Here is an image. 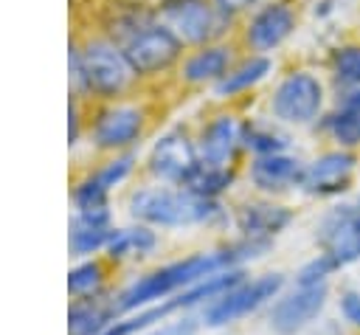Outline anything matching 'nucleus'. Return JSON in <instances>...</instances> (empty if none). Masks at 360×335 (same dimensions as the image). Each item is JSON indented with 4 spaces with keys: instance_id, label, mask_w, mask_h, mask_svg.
<instances>
[{
    "instance_id": "obj_1",
    "label": "nucleus",
    "mask_w": 360,
    "mask_h": 335,
    "mask_svg": "<svg viewBox=\"0 0 360 335\" xmlns=\"http://www.w3.org/2000/svg\"><path fill=\"white\" fill-rule=\"evenodd\" d=\"M233 267H239V262H236V253L228 242L217 251H202V253L174 259V262H166V265L132 279L118 293H112V304H115L118 315L138 312V310H146V307H155V304L174 298L186 287H191V284H197V282H202L219 270H233Z\"/></svg>"
},
{
    "instance_id": "obj_2",
    "label": "nucleus",
    "mask_w": 360,
    "mask_h": 335,
    "mask_svg": "<svg viewBox=\"0 0 360 335\" xmlns=\"http://www.w3.org/2000/svg\"><path fill=\"white\" fill-rule=\"evenodd\" d=\"M129 214L135 217V222L152 228H188L219 220L222 208L217 200H205L183 186H152L129 194Z\"/></svg>"
},
{
    "instance_id": "obj_3",
    "label": "nucleus",
    "mask_w": 360,
    "mask_h": 335,
    "mask_svg": "<svg viewBox=\"0 0 360 335\" xmlns=\"http://www.w3.org/2000/svg\"><path fill=\"white\" fill-rule=\"evenodd\" d=\"M284 293V276L281 273H262L256 279H242L236 287L222 293L219 298L208 301L197 315L205 329H228L231 324L259 312L262 307H270Z\"/></svg>"
},
{
    "instance_id": "obj_4",
    "label": "nucleus",
    "mask_w": 360,
    "mask_h": 335,
    "mask_svg": "<svg viewBox=\"0 0 360 335\" xmlns=\"http://www.w3.org/2000/svg\"><path fill=\"white\" fill-rule=\"evenodd\" d=\"M326 298H329L326 284H312V287L295 284L292 290L281 293L270 304L267 324L276 335H298L321 315V310L326 307Z\"/></svg>"
},
{
    "instance_id": "obj_5",
    "label": "nucleus",
    "mask_w": 360,
    "mask_h": 335,
    "mask_svg": "<svg viewBox=\"0 0 360 335\" xmlns=\"http://www.w3.org/2000/svg\"><path fill=\"white\" fill-rule=\"evenodd\" d=\"M321 253H326L338 267L360 259V203H343L332 208L315 234Z\"/></svg>"
},
{
    "instance_id": "obj_6",
    "label": "nucleus",
    "mask_w": 360,
    "mask_h": 335,
    "mask_svg": "<svg viewBox=\"0 0 360 335\" xmlns=\"http://www.w3.org/2000/svg\"><path fill=\"white\" fill-rule=\"evenodd\" d=\"M124 56L135 73L163 70L180 56V37L166 25L146 23L124 42Z\"/></svg>"
},
{
    "instance_id": "obj_7",
    "label": "nucleus",
    "mask_w": 360,
    "mask_h": 335,
    "mask_svg": "<svg viewBox=\"0 0 360 335\" xmlns=\"http://www.w3.org/2000/svg\"><path fill=\"white\" fill-rule=\"evenodd\" d=\"M82 68H84V87L96 90L98 96L121 93L132 73L124 51H118L110 42H90L82 53Z\"/></svg>"
},
{
    "instance_id": "obj_8",
    "label": "nucleus",
    "mask_w": 360,
    "mask_h": 335,
    "mask_svg": "<svg viewBox=\"0 0 360 335\" xmlns=\"http://www.w3.org/2000/svg\"><path fill=\"white\" fill-rule=\"evenodd\" d=\"M200 169L197 146L188 141L186 132H166L149 155V172L172 186H186L194 172Z\"/></svg>"
},
{
    "instance_id": "obj_9",
    "label": "nucleus",
    "mask_w": 360,
    "mask_h": 335,
    "mask_svg": "<svg viewBox=\"0 0 360 335\" xmlns=\"http://www.w3.org/2000/svg\"><path fill=\"white\" fill-rule=\"evenodd\" d=\"M321 110V82L309 73H290L273 93V113L290 124H307Z\"/></svg>"
},
{
    "instance_id": "obj_10",
    "label": "nucleus",
    "mask_w": 360,
    "mask_h": 335,
    "mask_svg": "<svg viewBox=\"0 0 360 335\" xmlns=\"http://www.w3.org/2000/svg\"><path fill=\"white\" fill-rule=\"evenodd\" d=\"M172 28L188 42H208L225 31V11L208 6L205 0H174L166 6Z\"/></svg>"
},
{
    "instance_id": "obj_11",
    "label": "nucleus",
    "mask_w": 360,
    "mask_h": 335,
    "mask_svg": "<svg viewBox=\"0 0 360 335\" xmlns=\"http://www.w3.org/2000/svg\"><path fill=\"white\" fill-rule=\"evenodd\" d=\"M354 172V158L349 152H326L304 166L301 189L312 197H332L349 189Z\"/></svg>"
},
{
    "instance_id": "obj_12",
    "label": "nucleus",
    "mask_w": 360,
    "mask_h": 335,
    "mask_svg": "<svg viewBox=\"0 0 360 335\" xmlns=\"http://www.w3.org/2000/svg\"><path fill=\"white\" fill-rule=\"evenodd\" d=\"M110 236H112V217H110V208L73 211L70 234H68L70 256H76V259H93L96 253H104Z\"/></svg>"
},
{
    "instance_id": "obj_13",
    "label": "nucleus",
    "mask_w": 360,
    "mask_h": 335,
    "mask_svg": "<svg viewBox=\"0 0 360 335\" xmlns=\"http://www.w3.org/2000/svg\"><path fill=\"white\" fill-rule=\"evenodd\" d=\"M233 222H236L239 236L273 239L292 222V211L273 200H253V203H242L233 211Z\"/></svg>"
},
{
    "instance_id": "obj_14",
    "label": "nucleus",
    "mask_w": 360,
    "mask_h": 335,
    "mask_svg": "<svg viewBox=\"0 0 360 335\" xmlns=\"http://www.w3.org/2000/svg\"><path fill=\"white\" fill-rule=\"evenodd\" d=\"M301 177H304V163L278 152V155H262L250 163V180L259 191H267V194H278V191H287L292 186H301Z\"/></svg>"
},
{
    "instance_id": "obj_15",
    "label": "nucleus",
    "mask_w": 360,
    "mask_h": 335,
    "mask_svg": "<svg viewBox=\"0 0 360 335\" xmlns=\"http://www.w3.org/2000/svg\"><path fill=\"white\" fill-rule=\"evenodd\" d=\"M242 141V129L231 115H217L200 135L197 155L202 166H228L236 146Z\"/></svg>"
},
{
    "instance_id": "obj_16",
    "label": "nucleus",
    "mask_w": 360,
    "mask_h": 335,
    "mask_svg": "<svg viewBox=\"0 0 360 335\" xmlns=\"http://www.w3.org/2000/svg\"><path fill=\"white\" fill-rule=\"evenodd\" d=\"M118 310L110 296L98 298H70L68 304V335H101L112 327Z\"/></svg>"
},
{
    "instance_id": "obj_17",
    "label": "nucleus",
    "mask_w": 360,
    "mask_h": 335,
    "mask_svg": "<svg viewBox=\"0 0 360 335\" xmlns=\"http://www.w3.org/2000/svg\"><path fill=\"white\" fill-rule=\"evenodd\" d=\"M141 132V113L135 107H110L101 110L93 124V141L101 149H118L138 138Z\"/></svg>"
},
{
    "instance_id": "obj_18",
    "label": "nucleus",
    "mask_w": 360,
    "mask_h": 335,
    "mask_svg": "<svg viewBox=\"0 0 360 335\" xmlns=\"http://www.w3.org/2000/svg\"><path fill=\"white\" fill-rule=\"evenodd\" d=\"M295 25V17L292 11L284 6V3H273V6H264L248 25V42L256 48V51H270L276 48L281 39L290 37Z\"/></svg>"
},
{
    "instance_id": "obj_19",
    "label": "nucleus",
    "mask_w": 360,
    "mask_h": 335,
    "mask_svg": "<svg viewBox=\"0 0 360 335\" xmlns=\"http://www.w3.org/2000/svg\"><path fill=\"white\" fill-rule=\"evenodd\" d=\"M158 248V234L152 225L135 222L124 228H112V236L104 248L107 262H127V259H141L149 256Z\"/></svg>"
},
{
    "instance_id": "obj_20",
    "label": "nucleus",
    "mask_w": 360,
    "mask_h": 335,
    "mask_svg": "<svg viewBox=\"0 0 360 335\" xmlns=\"http://www.w3.org/2000/svg\"><path fill=\"white\" fill-rule=\"evenodd\" d=\"M68 296L70 298H98L107 293V265L93 259H76V265L68 270Z\"/></svg>"
},
{
    "instance_id": "obj_21",
    "label": "nucleus",
    "mask_w": 360,
    "mask_h": 335,
    "mask_svg": "<svg viewBox=\"0 0 360 335\" xmlns=\"http://www.w3.org/2000/svg\"><path fill=\"white\" fill-rule=\"evenodd\" d=\"M267 70H270V59H264V56L245 59L236 70H228V73L217 82V93H219V96H233V93L245 90V87L256 84L259 79H264Z\"/></svg>"
},
{
    "instance_id": "obj_22",
    "label": "nucleus",
    "mask_w": 360,
    "mask_h": 335,
    "mask_svg": "<svg viewBox=\"0 0 360 335\" xmlns=\"http://www.w3.org/2000/svg\"><path fill=\"white\" fill-rule=\"evenodd\" d=\"M228 70V48H205L194 53L183 73L188 82H208V79H222Z\"/></svg>"
},
{
    "instance_id": "obj_23",
    "label": "nucleus",
    "mask_w": 360,
    "mask_h": 335,
    "mask_svg": "<svg viewBox=\"0 0 360 335\" xmlns=\"http://www.w3.org/2000/svg\"><path fill=\"white\" fill-rule=\"evenodd\" d=\"M231 183H233V172L228 166H202L200 163V169L194 172V177L183 189H188L205 200H217L222 191L231 189Z\"/></svg>"
},
{
    "instance_id": "obj_24",
    "label": "nucleus",
    "mask_w": 360,
    "mask_h": 335,
    "mask_svg": "<svg viewBox=\"0 0 360 335\" xmlns=\"http://www.w3.org/2000/svg\"><path fill=\"white\" fill-rule=\"evenodd\" d=\"M242 144H245L248 149H253L259 158H262V155H278V152L287 146L284 135H278L276 129L262 127V124H248V127L242 129Z\"/></svg>"
},
{
    "instance_id": "obj_25",
    "label": "nucleus",
    "mask_w": 360,
    "mask_h": 335,
    "mask_svg": "<svg viewBox=\"0 0 360 335\" xmlns=\"http://www.w3.org/2000/svg\"><path fill=\"white\" fill-rule=\"evenodd\" d=\"M335 68V82L346 87H360V45H346L335 51L332 56Z\"/></svg>"
},
{
    "instance_id": "obj_26",
    "label": "nucleus",
    "mask_w": 360,
    "mask_h": 335,
    "mask_svg": "<svg viewBox=\"0 0 360 335\" xmlns=\"http://www.w3.org/2000/svg\"><path fill=\"white\" fill-rule=\"evenodd\" d=\"M107 189L90 175L82 183H76L73 189V208L76 211H96V208H107Z\"/></svg>"
},
{
    "instance_id": "obj_27",
    "label": "nucleus",
    "mask_w": 360,
    "mask_h": 335,
    "mask_svg": "<svg viewBox=\"0 0 360 335\" xmlns=\"http://www.w3.org/2000/svg\"><path fill=\"white\" fill-rule=\"evenodd\" d=\"M335 270H340V267H338L326 253H318L315 259H309V262H304V265L298 267V273H295V284H301V287L326 284V279H329Z\"/></svg>"
},
{
    "instance_id": "obj_28",
    "label": "nucleus",
    "mask_w": 360,
    "mask_h": 335,
    "mask_svg": "<svg viewBox=\"0 0 360 335\" xmlns=\"http://www.w3.org/2000/svg\"><path fill=\"white\" fill-rule=\"evenodd\" d=\"M329 129H332V135H335L340 144H346V146L360 144V110L343 107V113H338V115L329 118Z\"/></svg>"
},
{
    "instance_id": "obj_29",
    "label": "nucleus",
    "mask_w": 360,
    "mask_h": 335,
    "mask_svg": "<svg viewBox=\"0 0 360 335\" xmlns=\"http://www.w3.org/2000/svg\"><path fill=\"white\" fill-rule=\"evenodd\" d=\"M132 172V155H121V158H115V160H110V163H104L101 169H96L93 172V177L110 191L112 186H118L127 175Z\"/></svg>"
},
{
    "instance_id": "obj_30",
    "label": "nucleus",
    "mask_w": 360,
    "mask_h": 335,
    "mask_svg": "<svg viewBox=\"0 0 360 335\" xmlns=\"http://www.w3.org/2000/svg\"><path fill=\"white\" fill-rule=\"evenodd\" d=\"M340 315L360 332V290H343L340 293Z\"/></svg>"
},
{
    "instance_id": "obj_31",
    "label": "nucleus",
    "mask_w": 360,
    "mask_h": 335,
    "mask_svg": "<svg viewBox=\"0 0 360 335\" xmlns=\"http://www.w3.org/2000/svg\"><path fill=\"white\" fill-rule=\"evenodd\" d=\"M250 3H256V0H217V8L225 11V14H231V11H242V8H248Z\"/></svg>"
},
{
    "instance_id": "obj_32",
    "label": "nucleus",
    "mask_w": 360,
    "mask_h": 335,
    "mask_svg": "<svg viewBox=\"0 0 360 335\" xmlns=\"http://www.w3.org/2000/svg\"><path fill=\"white\" fill-rule=\"evenodd\" d=\"M76 132H79V127H76V107L70 104V121H68V135H70V144L76 141Z\"/></svg>"
},
{
    "instance_id": "obj_33",
    "label": "nucleus",
    "mask_w": 360,
    "mask_h": 335,
    "mask_svg": "<svg viewBox=\"0 0 360 335\" xmlns=\"http://www.w3.org/2000/svg\"><path fill=\"white\" fill-rule=\"evenodd\" d=\"M343 107H349V110H360V90L349 93V96H346V101H343Z\"/></svg>"
},
{
    "instance_id": "obj_34",
    "label": "nucleus",
    "mask_w": 360,
    "mask_h": 335,
    "mask_svg": "<svg viewBox=\"0 0 360 335\" xmlns=\"http://www.w3.org/2000/svg\"><path fill=\"white\" fill-rule=\"evenodd\" d=\"M357 335H360V332H357Z\"/></svg>"
}]
</instances>
